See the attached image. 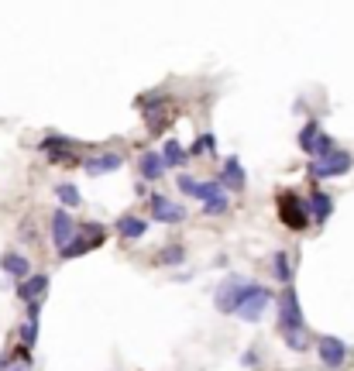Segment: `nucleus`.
Here are the masks:
<instances>
[{
  "label": "nucleus",
  "instance_id": "nucleus-1",
  "mask_svg": "<svg viewBox=\"0 0 354 371\" xmlns=\"http://www.w3.org/2000/svg\"><path fill=\"white\" fill-rule=\"evenodd\" d=\"M276 210H278V220H282L289 231H306L310 220H313L310 203H306L303 196H296V193H278L276 196Z\"/></svg>",
  "mask_w": 354,
  "mask_h": 371
},
{
  "label": "nucleus",
  "instance_id": "nucleus-2",
  "mask_svg": "<svg viewBox=\"0 0 354 371\" xmlns=\"http://www.w3.org/2000/svg\"><path fill=\"white\" fill-rule=\"evenodd\" d=\"M351 165H354L351 152L334 148L330 155L313 158V162H310V176H313V179H337V176H348V172H351Z\"/></svg>",
  "mask_w": 354,
  "mask_h": 371
},
{
  "label": "nucleus",
  "instance_id": "nucleus-3",
  "mask_svg": "<svg viewBox=\"0 0 354 371\" xmlns=\"http://www.w3.org/2000/svg\"><path fill=\"white\" fill-rule=\"evenodd\" d=\"M38 152L52 165H76V152H79V141H73V137L66 135H45L38 145Z\"/></svg>",
  "mask_w": 354,
  "mask_h": 371
},
{
  "label": "nucleus",
  "instance_id": "nucleus-4",
  "mask_svg": "<svg viewBox=\"0 0 354 371\" xmlns=\"http://www.w3.org/2000/svg\"><path fill=\"white\" fill-rule=\"evenodd\" d=\"M278 330H306V316L299 310V296H296L293 282L278 296Z\"/></svg>",
  "mask_w": 354,
  "mask_h": 371
},
{
  "label": "nucleus",
  "instance_id": "nucleus-5",
  "mask_svg": "<svg viewBox=\"0 0 354 371\" xmlns=\"http://www.w3.org/2000/svg\"><path fill=\"white\" fill-rule=\"evenodd\" d=\"M255 286L251 282H244V278H227L220 289L214 293V306L220 313H237V306H241V299L251 293Z\"/></svg>",
  "mask_w": 354,
  "mask_h": 371
},
{
  "label": "nucleus",
  "instance_id": "nucleus-6",
  "mask_svg": "<svg viewBox=\"0 0 354 371\" xmlns=\"http://www.w3.org/2000/svg\"><path fill=\"white\" fill-rule=\"evenodd\" d=\"M272 306V293L265 289V286H255L251 293L241 299V306H237V313L234 316H241L244 323H258L261 316H265V310Z\"/></svg>",
  "mask_w": 354,
  "mask_h": 371
},
{
  "label": "nucleus",
  "instance_id": "nucleus-7",
  "mask_svg": "<svg viewBox=\"0 0 354 371\" xmlns=\"http://www.w3.org/2000/svg\"><path fill=\"white\" fill-rule=\"evenodd\" d=\"M100 241H103V227L100 224H83V231H76V237L62 248V258H79V254H86L90 248H97Z\"/></svg>",
  "mask_w": 354,
  "mask_h": 371
},
{
  "label": "nucleus",
  "instance_id": "nucleus-8",
  "mask_svg": "<svg viewBox=\"0 0 354 371\" xmlns=\"http://www.w3.org/2000/svg\"><path fill=\"white\" fill-rule=\"evenodd\" d=\"M316 351H320V365H327V368H340L348 361V344L340 337H334V333H323Z\"/></svg>",
  "mask_w": 354,
  "mask_h": 371
},
{
  "label": "nucleus",
  "instance_id": "nucleus-9",
  "mask_svg": "<svg viewBox=\"0 0 354 371\" xmlns=\"http://www.w3.org/2000/svg\"><path fill=\"white\" fill-rule=\"evenodd\" d=\"M148 207H152V220H158V224H182L186 220V207L169 203L165 196H148Z\"/></svg>",
  "mask_w": 354,
  "mask_h": 371
},
{
  "label": "nucleus",
  "instance_id": "nucleus-10",
  "mask_svg": "<svg viewBox=\"0 0 354 371\" xmlns=\"http://www.w3.org/2000/svg\"><path fill=\"white\" fill-rule=\"evenodd\" d=\"M120 165H124V158L118 152H103V155L83 158V172L86 176H107V172H118Z\"/></svg>",
  "mask_w": 354,
  "mask_h": 371
},
{
  "label": "nucleus",
  "instance_id": "nucleus-11",
  "mask_svg": "<svg viewBox=\"0 0 354 371\" xmlns=\"http://www.w3.org/2000/svg\"><path fill=\"white\" fill-rule=\"evenodd\" d=\"M76 224H73V216L66 214V210H56V214H52V241H56V248H66V244H69V241H73V237H76Z\"/></svg>",
  "mask_w": 354,
  "mask_h": 371
},
{
  "label": "nucleus",
  "instance_id": "nucleus-12",
  "mask_svg": "<svg viewBox=\"0 0 354 371\" xmlns=\"http://www.w3.org/2000/svg\"><path fill=\"white\" fill-rule=\"evenodd\" d=\"M138 172H141V179H145V182H155V179H162L165 172H169V165H165L162 152H141Z\"/></svg>",
  "mask_w": 354,
  "mask_h": 371
},
{
  "label": "nucleus",
  "instance_id": "nucleus-13",
  "mask_svg": "<svg viewBox=\"0 0 354 371\" xmlns=\"http://www.w3.org/2000/svg\"><path fill=\"white\" fill-rule=\"evenodd\" d=\"M114 231H118L124 241H138V237L148 234V220L138 214H124L118 224H114Z\"/></svg>",
  "mask_w": 354,
  "mask_h": 371
},
{
  "label": "nucleus",
  "instance_id": "nucleus-14",
  "mask_svg": "<svg viewBox=\"0 0 354 371\" xmlns=\"http://www.w3.org/2000/svg\"><path fill=\"white\" fill-rule=\"evenodd\" d=\"M220 182H224V189H234V193H241V189H244L248 176H244V169H241V158H237V155L224 158V176H220Z\"/></svg>",
  "mask_w": 354,
  "mask_h": 371
},
{
  "label": "nucleus",
  "instance_id": "nucleus-15",
  "mask_svg": "<svg viewBox=\"0 0 354 371\" xmlns=\"http://www.w3.org/2000/svg\"><path fill=\"white\" fill-rule=\"evenodd\" d=\"M306 203H310V214H313L316 224H323L327 216L334 214V196H327L323 189H313V193L306 196Z\"/></svg>",
  "mask_w": 354,
  "mask_h": 371
},
{
  "label": "nucleus",
  "instance_id": "nucleus-16",
  "mask_svg": "<svg viewBox=\"0 0 354 371\" xmlns=\"http://www.w3.org/2000/svg\"><path fill=\"white\" fill-rule=\"evenodd\" d=\"M45 289H48V275H31L28 282L18 286V299L21 303H35V299L45 296Z\"/></svg>",
  "mask_w": 354,
  "mask_h": 371
},
{
  "label": "nucleus",
  "instance_id": "nucleus-17",
  "mask_svg": "<svg viewBox=\"0 0 354 371\" xmlns=\"http://www.w3.org/2000/svg\"><path fill=\"white\" fill-rule=\"evenodd\" d=\"M0 268L7 275H14V278H24V275L31 272V265H28V258L18 251H7V254H0Z\"/></svg>",
  "mask_w": 354,
  "mask_h": 371
},
{
  "label": "nucleus",
  "instance_id": "nucleus-18",
  "mask_svg": "<svg viewBox=\"0 0 354 371\" xmlns=\"http://www.w3.org/2000/svg\"><path fill=\"white\" fill-rule=\"evenodd\" d=\"M316 137H320V120L310 117L306 124H303V131H299V137H296V141H299V148L310 155V152H313V145H316Z\"/></svg>",
  "mask_w": 354,
  "mask_h": 371
},
{
  "label": "nucleus",
  "instance_id": "nucleus-19",
  "mask_svg": "<svg viewBox=\"0 0 354 371\" xmlns=\"http://www.w3.org/2000/svg\"><path fill=\"white\" fill-rule=\"evenodd\" d=\"M162 158H165L169 169H179V165L186 162V152H182V145H179L176 137H169V141L162 145Z\"/></svg>",
  "mask_w": 354,
  "mask_h": 371
},
{
  "label": "nucleus",
  "instance_id": "nucleus-20",
  "mask_svg": "<svg viewBox=\"0 0 354 371\" xmlns=\"http://www.w3.org/2000/svg\"><path fill=\"white\" fill-rule=\"evenodd\" d=\"M272 272H276V278L282 282V286L293 282V265H289V254L286 251H278L276 258H272Z\"/></svg>",
  "mask_w": 354,
  "mask_h": 371
},
{
  "label": "nucleus",
  "instance_id": "nucleus-21",
  "mask_svg": "<svg viewBox=\"0 0 354 371\" xmlns=\"http://www.w3.org/2000/svg\"><path fill=\"white\" fill-rule=\"evenodd\" d=\"M214 152H217V137L210 135V131H207V135H199L197 141L189 145V155H193V158H199V155H214Z\"/></svg>",
  "mask_w": 354,
  "mask_h": 371
},
{
  "label": "nucleus",
  "instance_id": "nucleus-22",
  "mask_svg": "<svg viewBox=\"0 0 354 371\" xmlns=\"http://www.w3.org/2000/svg\"><path fill=\"white\" fill-rule=\"evenodd\" d=\"M56 196H59L62 207H79V203H83V196H79V189L73 182H59V186H56Z\"/></svg>",
  "mask_w": 354,
  "mask_h": 371
},
{
  "label": "nucleus",
  "instance_id": "nucleus-23",
  "mask_svg": "<svg viewBox=\"0 0 354 371\" xmlns=\"http://www.w3.org/2000/svg\"><path fill=\"white\" fill-rule=\"evenodd\" d=\"M227 207H231L227 193H217L214 199H207V203H203V214H207V216H220V214H227Z\"/></svg>",
  "mask_w": 354,
  "mask_h": 371
},
{
  "label": "nucleus",
  "instance_id": "nucleus-24",
  "mask_svg": "<svg viewBox=\"0 0 354 371\" xmlns=\"http://www.w3.org/2000/svg\"><path fill=\"white\" fill-rule=\"evenodd\" d=\"M182 261H186V251L179 244H169L165 251L158 254V265H182Z\"/></svg>",
  "mask_w": 354,
  "mask_h": 371
},
{
  "label": "nucleus",
  "instance_id": "nucleus-25",
  "mask_svg": "<svg viewBox=\"0 0 354 371\" xmlns=\"http://www.w3.org/2000/svg\"><path fill=\"white\" fill-rule=\"evenodd\" d=\"M282 337H286V348L289 351H306V330H282Z\"/></svg>",
  "mask_w": 354,
  "mask_h": 371
},
{
  "label": "nucleus",
  "instance_id": "nucleus-26",
  "mask_svg": "<svg viewBox=\"0 0 354 371\" xmlns=\"http://www.w3.org/2000/svg\"><path fill=\"white\" fill-rule=\"evenodd\" d=\"M334 148H337V145H334V137L320 131V137H316V145H313V152H310V155H313V158H323V155H330Z\"/></svg>",
  "mask_w": 354,
  "mask_h": 371
},
{
  "label": "nucleus",
  "instance_id": "nucleus-27",
  "mask_svg": "<svg viewBox=\"0 0 354 371\" xmlns=\"http://www.w3.org/2000/svg\"><path fill=\"white\" fill-rule=\"evenodd\" d=\"M35 340H38V320H28V323L21 327V344H24V348H31Z\"/></svg>",
  "mask_w": 354,
  "mask_h": 371
},
{
  "label": "nucleus",
  "instance_id": "nucleus-28",
  "mask_svg": "<svg viewBox=\"0 0 354 371\" xmlns=\"http://www.w3.org/2000/svg\"><path fill=\"white\" fill-rule=\"evenodd\" d=\"M241 365H244V368H255V365H258V354L255 351H244V354H241Z\"/></svg>",
  "mask_w": 354,
  "mask_h": 371
},
{
  "label": "nucleus",
  "instance_id": "nucleus-29",
  "mask_svg": "<svg viewBox=\"0 0 354 371\" xmlns=\"http://www.w3.org/2000/svg\"><path fill=\"white\" fill-rule=\"evenodd\" d=\"M38 313H41L38 299H35V303H28V320H38Z\"/></svg>",
  "mask_w": 354,
  "mask_h": 371
}]
</instances>
